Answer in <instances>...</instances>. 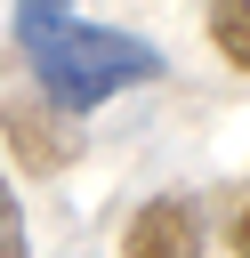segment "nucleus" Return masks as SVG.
Wrapping results in <instances>:
<instances>
[{
	"label": "nucleus",
	"instance_id": "f257e3e1",
	"mask_svg": "<svg viewBox=\"0 0 250 258\" xmlns=\"http://www.w3.org/2000/svg\"><path fill=\"white\" fill-rule=\"evenodd\" d=\"M8 24H16V48H24V64L40 73V97H48L56 113H89V105H105L113 89L161 73V48H153V40L113 32V24H89V16L48 8V0H24Z\"/></svg>",
	"mask_w": 250,
	"mask_h": 258
},
{
	"label": "nucleus",
	"instance_id": "f03ea898",
	"mask_svg": "<svg viewBox=\"0 0 250 258\" xmlns=\"http://www.w3.org/2000/svg\"><path fill=\"white\" fill-rule=\"evenodd\" d=\"M0 137L16 145L24 169H65V161L81 153L73 113H56L48 97H16V89H0Z\"/></svg>",
	"mask_w": 250,
	"mask_h": 258
},
{
	"label": "nucleus",
	"instance_id": "7ed1b4c3",
	"mask_svg": "<svg viewBox=\"0 0 250 258\" xmlns=\"http://www.w3.org/2000/svg\"><path fill=\"white\" fill-rule=\"evenodd\" d=\"M121 258H202V210H194V194H153L121 226Z\"/></svg>",
	"mask_w": 250,
	"mask_h": 258
},
{
	"label": "nucleus",
	"instance_id": "20e7f679",
	"mask_svg": "<svg viewBox=\"0 0 250 258\" xmlns=\"http://www.w3.org/2000/svg\"><path fill=\"white\" fill-rule=\"evenodd\" d=\"M210 40L226 48V64H250V0H218L210 8Z\"/></svg>",
	"mask_w": 250,
	"mask_h": 258
},
{
	"label": "nucleus",
	"instance_id": "39448f33",
	"mask_svg": "<svg viewBox=\"0 0 250 258\" xmlns=\"http://www.w3.org/2000/svg\"><path fill=\"white\" fill-rule=\"evenodd\" d=\"M0 258H24V210L8 194V177H0Z\"/></svg>",
	"mask_w": 250,
	"mask_h": 258
},
{
	"label": "nucleus",
	"instance_id": "423d86ee",
	"mask_svg": "<svg viewBox=\"0 0 250 258\" xmlns=\"http://www.w3.org/2000/svg\"><path fill=\"white\" fill-rule=\"evenodd\" d=\"M226 242H234V258H250V202H242V218H234V234H226Z\"/></svg>",
	"mask_w": 250,
	"mask_h": 258
}]
</instances>
